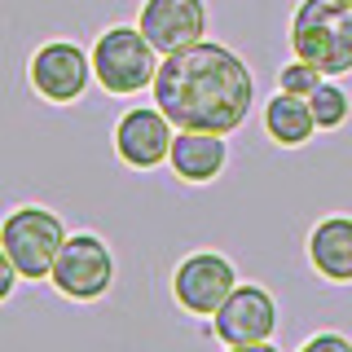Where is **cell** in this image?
<instances>
[{"label": "cell", "instance_id": "6da1fadb", "mask_svg": "<svg viewBox=\"0 0 352 352\" xmlns=\"http://www.w3.org/2000/svg\"><path fill=\"white\" fill-rule=\"evenodd\" d=\"M256 102V80L234 49L198 40L181 53H168L154 75V106L181 132H234L247 124Z\"/></svg>", "mask_w": 352, "mask_h": 352}, {"label": "cell", "instance_id": "7a4b0ae2", "mask_svg": "<svg viewBox=\"0 0 352 352\" xmlns=\"http://www.w3.org/2000/svg\"><path fill=\"white\" fill-rule=\"evenodd\" d=\"M295 58L313 62L322 75L352 71V0H304L291 18Z\"/></svg>", "mask_w": 352, "mask_h": 352}, {"label": "cell", "instance_id": "3957f363", "mask_svg": "<svg viewBox=\"0 0 352 352\" xmlns=\"http://www.w3.org/2000/svg\"><path fill=\"white\" fill-rule=\"evenodd\" d=\"M163 53L141 36V27H110L106 36H97L93 44V75L106 93L132 97L141 88H154Z\"/></svg>", "mask_w": 352, "mask_h": 352}, {"label": "cell", "instance_id": "277c9868", "mask_svg": "<svg viewBox=\"0 0 352 352\" xmlns=\"http://www.w3.org/2000/svg\"><path fill=\"white\" fill-rule=\"evenodd\" d=\"M0 247L9 251V260L18 264L22 278L40 282V278L53 273V264L62 256L66 229H62V220L53 212H44V207H18V212L0 225Z\"/></svg>", "mask_w": 352, "mask_h": 352}, {"label": "cell", "instance_id": "5b68a950", "mask_svg": "<svg viewBox=\"0 0 352 352\" xmlns=\"http://www.w3.org/2000/svg\"><path fill=\"white\" fill-rule=\"evenodd\" d=\"M53 286L71 300H97V295L110 291V278H115V260H110L106 242L93 234H75L66 238L58 264H53Z\"/></svg>", "mask_w": 352, "mask_h": 352}, {"label": "cell", "instance_id": "8992f818", "mask_svg": "<svg viewBox=\"0 0 352 352\" xmlns=\"http://www.w3.org/2000/svg\"><path fill=\"white\" fill-rule=\"evenodd\" d=\"M88 75H93V53H84L71 40H49L31 58V88L44 102H58V106L75 102L88 88Z\"/></svg>", "mask_w": 352, "mask_h": 352}, {"label": "cell", "instance_id": "52a82bcc", "mask_svg": "<svg viewBox=\"0 0 352 352\" xmlns=\"http://www.w3.org/2000/svg\"><path fill=\"white\" fill-rule=\"evenodd\" d=\"M172 286H176V300L190 308V313L216 317L220 304L238 291V278H234V264H229L225 256H216V251H198V256H190L181 269H176Z\"/></svg>", "mask_w": 352, "mask_h": 352}, {"label": "cell", "instance_id": "ba28073f", "mask_svg": "<svg viewBox=\"0 0 352 352\" xmlns=\"http://www.w3.org/2000/svg\"><path fill=\"white\" fill-rule=\"evenodd\" d=\"M141 36L168 58L207 36V5L203 0H146L141 5Z\"/></svg>", "mask_w": 352, "mask_h": 352}, {"label": "cell", "instance_id": "9c48e42d", "mask_svg": "<svg viewBox=\"0 0 352 352\" xmlns=\"http://www.w3.org/2000/svg\"><path fill=\"white\" fill-rule=\"evenodd\" d=\"M176 124L163 115L159 106H137L119 119L115 128V150L128 168H159L163 159L172 154V141H176Z\"/></svg>", "mask_w": 352, "mask_h": 352}, {"label": "cell", "instance_id": "30bf717a", "mask_svg": "<svg viewBox=\"0 0 352 352\" xmlns=\"http://www.w3.org/2000/svg\"><path fill=\"white\" fill-rule=\"evenodd\" d=\"M278 330V308H273L269 291L260 286H238L216 313V335L229 348L238 344H264V339Z\"/></svg>", "mask_w": 352, "mask_h": 352}, {"label": "cell", "instance_id": "8fae6325", "mask_svg": "<svg viewBox=\"0 0 352 352\" xmlns=\"http://www.w3.org/2000/svg\"><path fill=\"white\" fill-rule=\"evenodd\" d=\"M225 159H229V150H225V137H220V132H176L172 154H168L172 172L181 176V181H194V185L220 176Z\"/></svg>", "mask_w": 352, "mask_h": 352}, {"label": "cell", "instance_id": "7c38bea8", "mask_svg": "<svg viewBox=\"0 0 352 352\" xmlns=\"http://www.w3.org/2000/svg\"><path fill=\"white\" fill-rule=\"evenodd\" d=\"M308 256L313 269L330 282H352V220L348 216H330L313 229L308 238Z\"/></svg>", "mask_w": 352, "mask_h": 352}, {"label": "cell", "instance_id": "4fadbf2b", "mask_svg": "<svg viewBox=\"0 0 352 352\" xmlns=\"http://www.w3.org/2000/svg\"><path fill=\"white\" fill-rule=\"evenodd\" d=\"M264 128H269V137L278 146H304L317 128V115L308 106V97H295V93H282L278 88V97L264 106Z\"/></svg>", "mask_w": 352, "mask_h": 352}, {"label": "cell", "instance_id": "5bb4252c", "mask_svg": "<svg viewBox=\"0 0 352 352\" xmlns=\"http://www.w3.org/2000/svg\"><path fill=\"white\" fill-rule=\"evenodd\" d=\"M308 106H313V115H317V128H339L348 119V93L339 84L322 80V88L308 97Z\"/></svg>", "mask_w": 352, "mask_h": 352}, {"label": "cell", "instance_id": "9a60e30c", "mask_svg": "<svg viewBox=\"0 0 352 352\" xmlns=\"http://www.w3.org/2000/svg\"><path fill=\"white\" fill-rule=\"evenodd\" d=\"M278 88H282V93H295V97H313L317 88H322V71H317L313 62L295 58L291 66H282V75H278Z\"/></svg>", "mask_w": 352, "mask_h": 352}, {"label": "cell", "instance_id": "2e32d148", "mask_svg": "<svg viewBox=\"0 0 352 352\" xmlns=\"http://www.w3.org/2000/svg\"><path fill=\"white\" fill-rule=\"evenodd\" d=\"M18 278H22L18 264L9 260V251H5V247H0V300H9V295H14V282H18Z\"/></svg>", "mask_w": 352, "mask_h": 352}, {"label": "cell", "instance_id": "e0dca14e", "mask_svg": "<svg viewBox=\"0 0 352 352\" xmlns=\"http://www.w3.org/2000/svg\"><path fill=\"white\" fill-rule=\"evenodd\" d=\"M300 352H352V344L344 335H317V339H308Z\"/></svg>", "mask_w": 352, "mask_h": 352}, {"label": "cell", "instance_id": "ac0fdd59", "mask_svg": "<svg viewBox=\"0 0 352 352\" xmlns=\"http://www.w3.org/2000/svg\"><path fill=\"white\" fill-rule=\"evenodd\" d=\"M229 352H278V348L264 339V344H238V348H229Z\"/></svg>", "mask_w": 352, "mask_h": 352}]
</instances>
